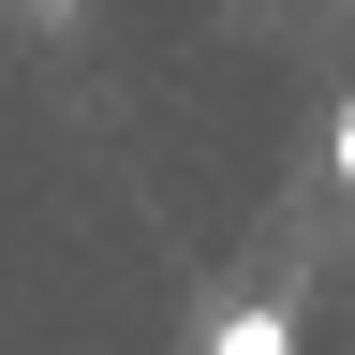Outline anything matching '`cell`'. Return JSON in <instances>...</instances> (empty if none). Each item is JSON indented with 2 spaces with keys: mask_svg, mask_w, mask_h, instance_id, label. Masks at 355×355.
Listing matches in <instances>:
<instances>
[{
  "mask_svg": "<svg viewBox=\"0 0 355 355\" xmlns=\"http://www.w3.org/2000/svg\"><path fill=\"white\" fill-rule=\"evenodd\" d=\"M326 163H340V178H355V104H340V148H326Z\"/></svg>",
  "mask_w": 355,
  "mask_h": 355,
  "instance_id": "2",
  "label": "cell"
},
{
  "mask_svg": "<svg viewBox=\"0 0 355 355\" xmlns=\"http://www.w3.org/2000/svg\"><path fill=\"white\" fill-rule=\"evenodd\" d=\"M222 355H296V326H282V311H237V326H222Z\"/></svg>",
  "mask_w": 355,
  "mask_h": 355,
  "instance_id": "1",
  "label": "cell"
}]
</instances>
